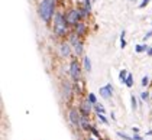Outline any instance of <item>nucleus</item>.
<instances>
[{
	"instance_id": "nucleus-32",
	"label": "nucleus",
	"mask_w": 152,
	"mask_h": 140,
	"mask_svg": "<svg viewBox=\"0 0 152 140\" xmlns=\"http://www.w3.org/2000/svg\"><path fill=\"white\" fill-rule=\"evenodd\" d=\"M88 140H96V139H93V137H90V139H88Z\"/></svg>"
},
{
	"instance_id": "nucleus-4",
	"label": "nucleus",
	"mask_w": 152,
	"mask_h": 140,
	"mask_svg": "<svg viewBox=\"0 0 152 140\" xmlns=\"http://www.w3.org/2000/svg\"><path fill=\"white\" fill-rule=\"evenodd\" d=\"M80 17H81V15H80L78 10H70V12L67 13V16H65V20H67V23H70V25H77V23H80L78 22Z\"/></svg>"
},
{
	"instance_id": "nucleus-11",
	"label": "nucleus",
	"mask_w": 152,
	"mask_h": 140,
	"mask_svg": "<svg viewBox=\"0 0 152 140\" xmlns=\"http://www.w3.org/2000/svg\"><path fill=\"white\" fill-rule=\"evenodd\" d=\"M81 127L86 130V131H88V130H91V126H90V123L87 121V118L86 117H83L81 118Z\"/></svg>"
},
{
	"instance_id": "nucleus-22",
	"label": "nucleus",
	"mask_w": 152,
	"mask_h": 140,
	"mask_svg": "<svg viewBox=\"0 0 152 140\" xmlns=\"http://www.w3.org/2000/svg\"><path fill=\"white\" fill-rule=\"evenodd\" d=\"M130 100H132V108H133V110H136V108H138V103H136L135 95H132V97H130Z\"/></svg>"
},
{
	"instance_id": "nucleus-6",
	"label": "nucleus",
	"mask_w": 152,
	"mask_h": 140,
	"mask_svg": "<svg viewBox=\"0 0 152 140\" xmlns=\"http://www.w3.org/2000/svg\"><path fill=\"white\" fill-rule=\"evenodd\" d=\"M112 94H113L112 84H107V85H104V87H102V88H100V95H102L103 98H110V97H112Z\"/></svg>"
},
{
	"instance_id": "nucleus-30",
	"label": "nucleus",
	"mask_w": 152,
	"mask_h": 140,
	"mask_svg": "<svg viewBox=\"0 0 152 140\" xmlns=\"http://www.w3.org/2000/svg\"><path fill=\"white\" fill-rule=\"evenodd\" d=\"M133 140H143V139L140 137L139 134H135V136H133Z\"/></svg>"
},
{
	"instance_id": "nucleus-8",
	"label": "nucleus",
	"mask_w": 152,
	"mask_h": 140,
	"mask_svg": "<svg viewBox=\"0 0 152 140\" xmlns=\"http://www.w3.org/2000/svg\"><path fill=\"white\" fill-rule=\"evenodd\" d=\"M59 54H61V57H70L71 46L68 45V44H62L61 48H59Z\"/></svg>"
},
{
	"instance_id": "nucleus-29",
	"label": "nucleus",
	"mask_w": 152,
	"mask_h": 140,
	"mask_svg": "<svg viewBox=\"0 0 152 140\" xmlns=\"http://www.w3.org/2000/svg\"><path fill=\"white\" fill-rule=\"evenodd\" d=\"M142 100H148V93H142Z\"/></svg>"
},
{
	"instance_id": "nucleus-24",
	"label": "nucleus",
	"mask_w": 152,
	"mask_h": 140,
	"mask_svg": "<svg viewBox=\"0 0 152 140\" xmlns=\"http://www.w3.org/2000/svg\"><path fill=\"white\" fill-rule=\"evenodd\" d=\"M148 82H149V78H148V77H143V78H142V85H143V87H146Z\"/></svg>"
},
{
	"instance_id": "nucleus-9",
	"label": "nucleus",
	"mask_w": 152,
	"mask_h": 140,
	"mask_svg": "<svg viewBox=\"0 0 152 140\" xmlns=\"http://www.w3.org/2000/svg\"><path fill=\"white\" fill-rule=\"evenodd\" d=\"M62 90H64V98H65V100H70V97H71V85L67 81L62 84Z\"/></svg>"
},
{
	"instance_id": "nucleus-12",
	"label": "nucleus",
	"mask_w": 152,
	"mask_h": 140,
	"mask_svg": "<svg viewBox=\"0 0 152 140\" xmlns=\"http://www.w3.org/2000/svg\"><path fill=\"white\" fill-rule=\"evenodd\" d=\"M84 68H86V71H91V61H90V58L88 57H84Z\"/></svg>"
},
{
	"instance_id": "nucleus-26",
	"label": "nucleus",
	"mask_w": 152,
	"mask_h": 140,
	"mask_svg": "<svg viewBox=\"0 0 152 140\" xmlns=\"http://www.w3.org/2000/svg\"><path fill=\"white\" fill-rule=\"evenodd\" d=\"M91 131H93V134H94V136H97V137L100 136V134H99V131H97V130H96L94 127H91Z\"/></svg>"
},
{
	"instance_id": "nucleus-10",
	"label": "nucleus",
	"mask_w": 152,
	"mask_h": 140,
	"mask_svg": "<svg viewBox=\"0 0 152 140\" xmlns=\"http://www.w3.org/2000/svg\"><path fill=\"white\" fill-rule=\"evenodd\" d=\"M75 33L77 35H83V33H86V26L83 23H77L75 25Z\"/></svg>"
},
{
	"instance_id": "nucleus-31",
	"label": "nucleus",
	"mask_w": 152,
	"mask_h": 140,
	"mask_svg": "<svg viewBox=\"0 0 152 140\" xmlns=\"http://www.w3.org/2000/svg\"><path fill=\"white\" fill-rule=\"evenodd\" d=\"M146 52H148V55H149V57H152V48H149Z\"/></svg>"
},
{
	"instance_id": "nucleus-3",
	"label": "nucleus",
	"mask_w": 152,
	"mask_h": 140,
	"mask_svg": "<svg viewBox=\"0 0 152 140\" xmlns=\"http://www.w3.org/2000/svg\"><path fill=\"white\" fill-rule=\"evenodd\" d=\"M68 118H70L71 124H74L77 127L81 126V117H80V113H78L77 108H71L70 113H68Z\"/></svg>"
},
{
	"instance_id": "nucleus-20",
	"label": "nucleus",
	"mask_w": 152,
	"mask_h": 140,
	"mask_svg": "<svg viewBox=\"0 0 152 140\" xmlns=\"http://www.w3.org/2000/svg\"><path fill=\"white\" fill-rule=\"evenodd\" d=\"M148 49H149V48L146 46V45H138V46H136V52H138V54H140V52L148 51Z\"/></svg>"
},
{
	"instance_id": "nucleus-2",
	"label": "nucleus",
	"mask_w": 152,
	"mask_h": 140,
	"mask_svg": "<svg viewBox=\"0 0 152 140\" xmlns=\"http://www.w3.org/2000/svg\"><path fill=\"white\" fill-rule=\"evenodd\" d=\"M54 32L58 36H62L67 33V20L62 17L61 13L55 15V20H54Z\"/></svg>"
},
{
	"instance_id": "nucleus-13",
	"label": "nucleus",
	"mask_w": 152,
	"mask_h": 140,
	"mask_svg": "<svg viewBox=\"0 0 152 140\" xmlns=\"http://www.w3.org/2000/svg\"><path fill=\"white\" fill-rule=\"evenodd\" d=\"M128 72L123 70V71H120V74H119V80H120V82H126V78H128Z\"/></svg>"
},
{
	"instance_id": "nucleus-1",
	"label": "nucleus",
	"mask_w": 152,
	"mask_h": 140,
	"mask_svg": "<svg viewBox=\"0 0 152 140\" xmlns=\"http://www.w3.org/2000/svg\"><path fill=\"white\" fill-rule=\"evenodd\" d=\"M55 9V0H42L41 6H39V15L42 17L44 22H49Z\"/></svg>"
},
{
	"instance_id": "nucleus-5",
	"label": "nucleus",
	"mask_w": 152,
	"mask_h": 140,
	"mask_svg": "<svg viewBox=\"0 0 152 140\" xmlns=\"http://www.w3.org/2000/svg\"><path fill=\"white\" fill-rule=\"evenodd\" d=\"M70 74H71V78H72L74 81H78V80H80L81 74H80V65L77 64V61H72V62H71Z\"/></svg>"
},
{
	"instance_id": "nucleus-28",
	"label": "nucleus",
	"mask_w": 152,
	"mask_h": 140,
	"mask_svg": "<svg viewBox=\"0 0 152 140\" xmlns=\"http://www.w3.org/2000/svg\"><path fill=\"white\" fill-rule=\"evenodd\" d=\"M132 131H133L135 134H139V128H138V127H133V128H132Z\"/></svg>"
},
{
	"instance_id": "nucleus-23",
	"label": "nucleus",
	"mask_w": 152,
	"mask_h": 140,
	"mask_svg": "<svg viewBox=\"0 0 152 140\" xmlns=\"http://www.w3.org/2000/svg\"><path fill=\"white\" fill-rule=\"evenodd\" d=\"M97 116H99V120H100L102 123H104V124H109V121H107V118H106V117L103 116V114H97Z\"/></svg>"
},
{
	"instance_id": "nucleus-18",
	"label": "nucleus",
	"mask_w": 152,
	"mask_h": 140,
	"mask_svg": "<svg viewBox=\"0 0 152 140\" xmlns=\"http://www.w3.org/2000/svg\"><path fill=\"white\" fill-rule=\"evenodd\" d=\"M116 134L119 136V137H122L123 140H133V137H129L128 134H125V133H122V131H117Z\"/></svg>"
},
{
	"instance_id": "nucleus-25",
	"label": "nucleus",
	"mask_w": 152,
	"mask_h": 140,
	"mask_svg": "<svg viewBox=\"0 0 152 140\" xmlns=\"http://www.w3.org/2000/svg\"><path fill=\"white\" fill-rule=\"evenodd\" d=\"M149 1H151V0H143V1H142V3L139 4V7H145V6H146Z\"/></svg>"
},
{
	"instance_id": "nucleus-21",
	"label": "nucleus",
	"mask_w": 152,
	"mask_h": 140,
	"mask_svg": "<svg viewBox=\"0 0 152 140\" xmlns=\"http://www.w3.org/2000/svg\"><path fill=\"white\" fill-rule=\"evenodd\" d=\"M88 101L91 103V104H97V100H96V95L93 93L88 94Z\"/></svg>"
},
{
	"instance_id": "nucleus-16",
	"label": "nucleus",
	"mask_w": 152,
	"mask_h": 140,
	"mask_svg": "<svg viewBox=\"0 0 152 140\" xmlns=\"http://www.w3.org/2000/svg\"><path fill=\"white\" fill-rule=\"evenodd\" d=\"M78 42H80V41H78V38H77V33H74V35L70 36V44L71 45H74V46H75Z\"/></svg>"
},
{
	"instance_id": "nucleus-17",
	"label": "nucleus",
	"mask_w": 152,
	"mask_h": 140,
	"mask_svg": "<svg viewBox=\"0 0 152 140\" xmlns=\"http://www.w3.org/2000/svg\"><path fill=\"white\" fill-rule=\"evenodd\" d=\"M125 33H126L125 30H123V32L120 33V46H122V48L126 46V41H125Z\"/></svg>"
},
{
	"instance_id": "nucleus-14",
	"label": "nucleus",
	"mask_w": 152,
	"mask_h": 140,
	"mask_svg": "<svg viewBox=\"0 0 152 140\" xmlns=\"http://www.w3.org/2000/svg\"><path fill=\"white\" fill-rule=\"evenodd\" d=\"M94 110L97 111V114H104V107L102 104H94Z\"/></svg>"
},
{
	"instance_id": "nucleus-7",
	"label": "nucleus",
	"mask_w": 152,
	"mask_h": 140,
	"mask_svg": "<svg viewBox=\"0 0 152 140\" xmlns=\"http://www.w3.org/2000/svg\"><path fill=\"white\" fill-rule=\"evenodd\" d=\"M80 111H81L84 116H88V114H90V111H91V103L88 101V98H87V100H84V101H81Z\"/></svg>"
},
{
	"instance_id": "nucleus-19",
	"label": "nucleus",
	"mask_w": 152,
	"mask_h": 140,
	"mask_svg": "<svg viewBox=\"0 0 152 140\" xmlns=\"http://www.w3.org/2000/svg\"><path fill=\"white\" fill-rule=\"evenodd\" d=\"M125 84H126V85H128L129 88H130V87H132V85H133V77H132V75H130V74H129V75H128V78H126V82H125Z\"/></svg>"
},
{
	"instance_id": "nucleus-27",
	"label": "nucleus",
	"mask_w": 152,
	"mask_h": 140,
	"mask_svg": "<svg viewBox=\"0 0 152 140\" xmlns=\"http://www.w3.org/2000/svg\"><path fill=\"white\" fill-rule=\"evenodd\" d=\"M151 36H152V32H148L146 35L143 36V41H146V39H148V38H151Z\"/></svg>"
},
{
	"instance_id": "nucleus-15",
	"label": "nucleus",
	"mask_w": 152,
	"mask_h": 140,
	"mask_svg": "<svg viewBox=\"0 0 152 140\" xmlns=\"http://www.w3.org/2000/svg\"><path fill=\"white\" fill-rule=\"evenodd\" d=\"M74 51H75V54H77V55H81L83 54V44L81 42H78V44L74 46Z\"/></svg>"
}]
</instances>
